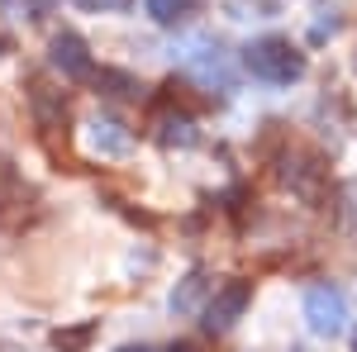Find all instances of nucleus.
Instances as JSON below:
<instances>
[{
    "label": "nucleus",
    "mask_w": 357,
    "mask_h": 352,
    "mask_svg": "<svg viewBox=\"0 0 357 352\" xmlns=\"http://www.w3.org/2000/svg\"><path fill=\"white\" fill-rule=\"evenodd\" d=\"M119 352H153V348H119Z\"/></svg>",
    "instance_id": "obj_17"
},
{
    "label": "nucleus",
    "mask_w": 357,
    "mask_h": 352,
    "mask_svg": "<svg viewBox=\"0 0 357 352\" xmlns=\"http://www.w3.org/2000/svg\"><path fill=\"white\" fill-rule=\"evenodd\" d=\"M248 300H252V281H224L220 291L210 296V305L200 309V314H205V328H210V333H224V328H234L238 319H243Z\"/></svg>",
    "instance_id": "obj_5"
},
{
    "label": "nucleus",
    "mask_w": 357,
    "mask_h": 352,
    "mask_svg": "<svg viewBox=\"0 0 357 352\" xmlns=\"http://www.w3.org/2000/svg\"><path fill=\"white\" fill-rule=\"evenodd\" d=\"M162 352H205L200 343H172V348H162Z\"/></svg>",
    "instance_id": "obj_16"
},
{
    "label": "nucleus",
    "mask_w": 357,
    "mask_h": 352,
    "mask_svg": "<svg viewBox=\"0 0 357 352\" xmlns=\"http://www.w3.org/2000/svg\"><path fill=\"white\" fill-rule=\"evenodd\" d=\"M281 181L291 186L296 200H305L310 210H324V200H329V167L319 153H291L286 158V171H281Z\"/></svg>",
    "instance_id": "obj_2"
},
{
    "label": "nucleus",
    "mask_w": 357,
    "mask_h": 352,
    "mask_svg": "<svg viewBox=\"0 0 357 352\" xmlns=\"http://www.w3.org/2000/svg\"><path fill=\"white\" fill-rule=\"evenodd\" d=\"M148 5V15L158 20V24H181L186 15H195L205 0H143Z\"/></svg>",
    "instance_id": "obj_10"
},
{
    "label": "nucleus",
    "mask_w": 357,
    "mask_h": 352,
    "mask_svg": "<svg viewBox=\"0 0 357 352\" xmlns=\"http://www.w3.org/2000/svg\"><path fill=\"white\" fill-rule=\"evenodd\" d=\"M0 53H5V43H0Z\"/></svg>",
    "instance_id": "obj_18"
},
{
    "label": "nucleus",
    "mask_w": 357,
    "mask_h": 352,
    "mask_svg": "<svg viewBox=\"0 0 357 352\" xmlns=\"http://www.w3.org/2000/svg\"><path fill=\"white\" fill-rule=\"evenodd\" d=\"M96 333H100V324H96V319L72 324V328H53V348L57 352H86L91 343H96Z\"/></svg>",
    "instance_id": "obj_9"
},
{
    "label": "nucleus",
    "mask_w": 357,
    "mask_h": 352,
    "mask_svg": "<svg viewBox=\"0 0 357 352\" xmlns=\"http://www.w3.org/2000/svg\"><path fill=\"white\" fill-rule=\"evenodd\" d=\"M205 286H210V281H205L200 271H191V276H186V286L172 296V309H176V314H191L195 305H200V296H205Z\"/></svg>",
    "instance_id": "obj_12"
},
{
    "label": "nucleus",
    "mask_w": 357,
    "mask_h": 352,
    "mask_svg": "<svg viewBox=\"0 0 357 352\" xmlns=\"http://www.w3.org/2000/svg\"><path fill=\"white\" fill-rule=\"evenodd\" d=\"M72 5H82L91 15H114V10H129L134 0H72Z\"/></svg>",
    "instance_id": "obj_13"
},
{
    "label": "nucleus",
    "mask_w": 357,
    "mask_h": 352,
    "mask_svg": "<svg viewBox=\"0 0 357 352\" xmlns=\"http://www.w3.org/2000/svg\"><path fill=\"white\" fill-rule=\"evenodd\" d=\"M243 67L257 77V82H272V86H291L305 77V53L281 38V33H267V38H252L243 48Z\"/></svg>",
    "instance_id": "obj_1"
},
{
    "label": "nucleus",
    "mask_w": 357,
    "mask_h": 352,
    "mask_svg": "<svg viewBox=\"0 0 357 352\" xmlns=\"http://www.w3.org/2000/svg\"><path fill=\"white\" fill-rule=\"evenodd\" d=\"M86 129H91L86 138H91V148H96L100 158H129V153H134V134H129L119 119H110V114L91 119Z\"/></svg>",
    "instance_id": "obj_7"
},
{
    "label": "nucleus",
    "mask_w": 357,
    "mask_h": 352,
    "mask_svg": "<svg viewBox=\"0 0 357 352\" xmlns=\"http://www.w3.org/2000/svg\"><path fill=\"white\" fill-rule=\"evenodd\" d=\"M158 138H162L167 148H172V143H176V148H191V143H195V124L186 119V114H167Z\"/></svg>",
    "instance_id": "obj_11"
},
{
    "label": "nucleus",
    "mask_w": 357,
    "mask_h": 352,
    "mask_svg": "<svg viewBox=\"0 0 357 352\" xmlns=\"http://www.w3.org/2000/svg\"><path fill=\"white\" fill-rule=\"evenodd\" d=\"M10 5H20V10H24L29 20H43V15L53 10V0H10Z\"/></svg>",
    "instance_id": "obj_14"
},
{
    "label": "nucleus",
    "mask_w": 357,
    "mask_h": 352,
    "mask_svg": "<svg viewBox=\"0 0 357 352\" xmlns=\"http://www.w3.org/2000/svg\"><path fill=\"white\" fill-rule=\"evenodd\" d=\"M48 62H53V72L62 77V82H91V72H96L86 38H82V33H72V29L53 33V43H48Z\"/></svg>",
    "instance_id": "obj_4"
},
{
    "label": "nucleus",
    "mask_w": 357,
    "mask_h": 352,
    "mask_svg": "<svg viewBox=\"0 0 357 352\" xmlns=\"http://www.w3.org/2000/svg\"><path fill=\"white\" fill-rule=\"evenodd\" d=\"M91 86L100 95H110V100H138L143 95V82H138L134 72H119V67H96L91 72Z\"/></svg>",
    "instance_id": "obj_8"
},
{
    "label": "nucleus",
    "mask_w": 357,
    "mask_h": 352,
    "mask_svg": "<svg viewBox=\"0 0 357 352\" xmlns=\"http://www.w3.org/2000/svg\"><path fill=\"white\" fill-rule=\"evenodd\" d=\"M343 200H348V219L357 224V181H348V186H343Z\"/></svg>",
    "instance_id": "obj_15"
},
{
    "label": "nucleus",
    "mask_w": 357,
    "mask_h": 352,
    "mask_svg": "<svg viewBox=\"0 0 357 352\" xmlns=\"http://www.w3.org/2000/svg\"><path fill=\"white\" fill-rule=\"evenodd\" d=\"M24 95H29V109H33V124H38L43 134H57V129L67 124V95H62L48 77H29Z\"/></svg>",
    "instance_id": "obj_6"
},
{
    "label": "nucleus",
    "mask_w": 357,
    "mask_h": 352,
    "mask_svg": "<svg viewBox=\"0 0 357 352\" xmlns=\"http://www.w3.org/2000/svg\"><path fill=\"white\" fill-rule=\"evenodd\" d=\"M305 324L314 338H333L348 328V296L338 286H310L305 291Z\"/></svg>",
    "instance_id": "obj_3"
}]
</instances>
